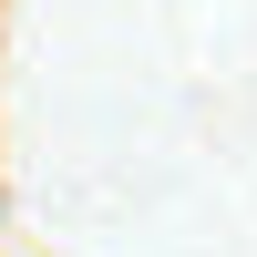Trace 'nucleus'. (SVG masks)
Listing matches in <instances>:
<instances>
[]
</instances>
